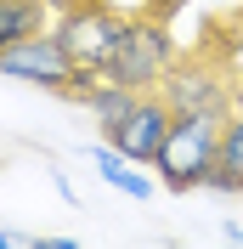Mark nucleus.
<instances>
[{
  "label": "nucleus",
  "mask_w": 243,
  "mask_h": 249,
  "mask_svg": "<svg viewBox=\"0 0 243 249\" xmlns=\"http://www.w3.org/2000/svg\"><path fill=\"white\" fill-rule=\"evenodd\" d=\"M221 119H226V113H175L164 147H158V159H153L158 187H170V193H192V187L209 181L215 153H221Z\"/></svg>",
  "instance_id": "nucleus-1"
},
{
  "label": "nucleus",
  "mask_w": 243,
  "mask_h": 249,
  "mask_svg": "<svg viewBox=\"0 0 243 249\" xmlns=\"http://www.w3.org/2000/svg\"><path fill=\"white\" fill-rule=\"evenodd\" d=\"M170 68H175V40L158 17H130L113 40V51L102 57V74L119 85H136V91H158Z\"/></svg>",
  "instance_id": "nucleus-2"
},
{
  "label": "nucleus",
  "mask_w": 243,
  "mask_h": 249,
  "mask_svg": "<svg viewBox=\"0 0 243 249\" xmlns=\"http://www.w3.org/2000/svg\"><path fill=\"white\" fill-rule=\"evenodd\" d=\"M124 23H130V17H124L119 6H107V0H62V6H51L46 29L57 34V46L74 62H96V68H102V57L113 51V40H119Z\"/></svg>",
  "instance_id": "nucleus-3"
},
{
  "label": "nucleus",
  "mask_w": 243,
  "mask_h": 249,
  "mask_svg": "<svg viewBox=\"0 0 243 249\" xmlns=\"http://www.w3.org/2000/svg\"><path fill=\"white\" fill-rule=\"evenodd\" d=\"M0 74L6 79H23V85H40V91L62 96V85H68V74H74V57L57 46V34L40 29L29 34V40H17V46L0 51Z\"/></svg>",
  "instance_id": "nucleus-4"
},
{
  "label": "nucleus",
  "mask_w": 243,
  "mask_h": 249,
  "mask_svg": "<svg viewBox=\"0 0 243 249\" xmlns=\"http://www.w3.org/2000/svg\"><path fill=\"white\" fill-rule=\"evenodd\" d=\"M170 124H175V108H170L158 91H141V102L124 113L119 124H107L102 142H113L130 164H153L158 147H164V136H170Z\"/></svg>",
  "instance_id": "nucleus-5"
},
{
  "label": "nucleus",
  "mask_w": 243,
  "mask_h": 249,
  "mask_svg": "<svg viewBox=\"0 0 243 249\" xmlns=\"http://www.w3.org/2000/svg\"><path fill=\"white\" fill-rule=\"evenodd\" d=\"M158 96L175 113H226L232 108L226 79L215 74V68H204V62H175L164 74V85H158Z\"/></svg>",
  "instance_id": "nucleus-6"
},
{
  "label": "nucleus",
  "mask_w": 243,
  "mask_h": 249,
  "mask_svg": "<svg viewBox=\"0 0 243 249\" xmlns=\"http://www.w3.org/2000/svg\"><path fill=\"white\" fill-rule=\"evenodd\" d=\"M209 193L221 198H238L243 193V113H226L221 124V153H215V170H209Z\"/></svg>",
  "instance_id": "nucleus-7"
},
{
  "label": "nucleus",
  "mask_w": 243,
  "mask_h": 249,
  "mask_svg": "<svg viewBox=\"0 0 243 249\" xmlns=\"http://www.w3.org/2000/svg\"><path fill=\"white\" fill-rule=\"evenodd\" d=\"M91 164H96V176H102L113 193H124V198H136V204H141V198H153V181H147V176H141L136 164L119 153V147H113V142H96V147H91Z\"/></svg>",
  "instance_id": "nucleus-8"
},
{
  "label": "nucleus",
  "mask_w": 243,
  "mask_h": 249,
  "mask_svg": "<svg viewBox=\"0 0 243 249\" xmlns=\"http://www.w3.org/2000/svg\"><path fill=\"white\" fill-rule=\"evenodd\" d=\"M51 23V0H0V51Z\"/></svg>",
  "instance_id": "nucleus-9"
},
{
  "label": "nucleus",
  "mask_w": 243,
  "mask_h": 249,
  "mask_svg": "<svg viewBox=\"0 0 243 249\" xmlns=\"http://www.w3.org/2000/svg\"><path fill=\"white\" fill-rule=\"evenodd\" d=\"M136 102H141V91H136V85H119V79H102V85H96V91L85 96L79 108H85V113H91V119H96V124L107 130V124H119L124 113L136 108Z\"/></svg>",
  "instance_id": "nucleus-10"
},
{
  "label": "nucleus",
  "mask_w": 243,
  "mask_h": 249,
  "mask_svg": "<svg viewBox=\"0 0 243 249\" xmlns=\"http://www.w3.org/2000/svg\"><path fill=\"white\" fill-rule=\"evenodd\" d=\"M102 68H96V62H74V74H68V85H62V96H68V102H85V96L96 91V85H102Z\"/></svg>",
  "instance_id": "nucleus-11"
},
{
  "label": "nucleus",
  "mask_w": 243,
  "mask_h": 249,
  "mask_svg": "<svg viewBox=\"0 0 243 249\" xmlns=\"http://www.w3.org/2000/svg\"><path fill=\"white\" fill-rule=\"evenodd\" d=\"M0 249H34V238H29V232H6V227H0Z\"/></svg>",
  "instance_id": "nucleus-12"
},
{
  "label": "nucleus",
  "mask_w": 243,
  "mask_h": 249,
  "mask_svg": "<svg viewBox=\"0 0 243 249\" xmlns=\"http://www.w3.org/2000/svg\"><path fill=\"white\" fill-rule=\"evenodd\" d=\"M51 187H57V193H62V198H68V204H74V181H68V176H62L57 164H51Z\"/></svg>",
  "instance_id": "nucleus-13"
},
{
  "label": "nucleus",
  "mask_w": 243,
  "mask_h": 249,
  "mask_svg": "<svg viewBox=\"0 0 243 249\" xmlns=\"http://www.w3.org/2000/svg\"><path fill=\"white\" fill-rule=\"evenodd\" d=\"M34 249H79L74 238H34Z\"/></svg>",
  "instance_id": "nucleus-14"
},
{
  "label": "nucleus",
  "mask_w": 243,
  "mask_h": 249,
  "mask_svg": "<svg viewBox=\"0 0 243 249\" xmlns=\"http://www.w3.org/2000/svg\"><path fill=\"white\" fill-rule=\"evenodd\" d=\"M232 238H238V244H243V227H232Z\"/></svg>",
  "instance_id": "nucleus-15"
}]
</instances>
